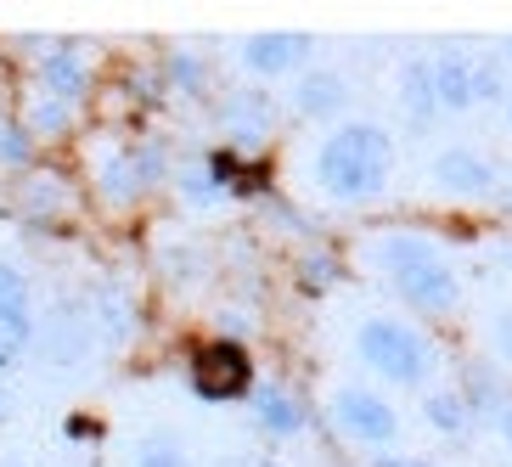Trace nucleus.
<instances>
[{"mask_svg": "<svg viewBox=\"0 0 512 467\" xmlns=\"http://www.w3.org/2000/svg\"><path fill=\"white\" fill-rule=\"evenodd\" d=\"M389 175H394V141L372 119L338 124L316 147V181L338 203H366V197H377L389 186Z\"/></svg>", "mask_w": 512, "mask_h": 467, "instance_id": "nucleus-1", "label": "nucleus"}, {"mask_svg": "<svg viewBox=\"0 0 512 467\" xmlns=\"http://www.w3.org/2000/svg\"><path fill=\"white\" fill-rule=\"evenodd\" d=\"M355 349H361V361L372 366L377 377H389V383H400V389H417V383H428V372H434V344L422 338L411 321L400 316H372L361 321V332H355Z\"/></svg>", "mask_w": 512, "mask_h": 467, "instance_id": "nucleus-2", "label": "nucleus"}, {"mask_svg": "<svg viewBox=\"0 0 512 467\" xmlns=\"http://www.w3.org/2000/svg\"><path fill=\"white\" fill-rule=\"evenodd\" d=\"M186 377H192V394L203 406H231V400L259 389L254 355H248L237 338H209V344H197L192 361H186Z\"/></svg>", "mask_w": 512, "mask_h": 467, "instance_id": "nucleus-3", "label": "nucleus"}, {"mask_svg": "<svg viewBox=\"0 0 512 467\" xmlns=\"http://www.w3.org/2000/svg\"><path fill=\"white\" fill-rule=\"evenodd\" d=\"M332 422H338L355 445H372V451H383V445L400 439V411H394L383 394H372V389H338V400H332Z\"/></svg>", "mask_w": 512, "mask_h": 467, "instance_id": "nucleus-4", "label": "nucleus"}, {"mask_svg": "<svg viewBox=\"0 0 512 467\" xmlns=\"http://www.w3.org/2000/svg\"><path fill=\"white\" fill-rule=\"evenodd\" d=\"M394 293L417 310V316H451L456 299H462V287H456V271L445 265V254H428L417 259V265H406V271L389 276Z\"/></svg>", "mask_w": 512, "mask_h": 467, "instance_id": "nucleus-5", "label": "nucleus"}, {"mask_svg": "<svg viewBox=\"0 0 512 467\" xmlns=\"http://www.w3.org/2000/svg\"><path fill=\"white\" fill-rule=\"evenodd\" d=\"M434 186L445 197H490L496 192V169L473 147H445L434 158Z\"/></svg>", "mask_w": 512, "mask_h": 467, "instance_id": "nucleus-6", "label": "nucleus"}, {"mask_svg": "<svg viewBox=\"0 0 512 467\" xmlns=\"http://www.w3.org/2000/svg\"><path fill=\"white\" fill-rule=\"evenodd\" d=\"M434 62V96H439V113H462V107H473L479 102V57L473 51H462V46H445L439 57H428Z\"/></svg>", "mask_w": 512, "mask_h": 467, "instance_id": "nucleus-7", "label": "nucleus"}, {"mask_svg": "<svg viewBox=\"0 0 512 467\" xmlns=\"http://www.w3.org/2000/svg\"><path fill=\"white\" fill-rule=\"evenodd\" d=\"M164 175V164H158V152H141V147H124L119 158H107L102 164V192L113 197V203H130V197H141L152 181Z\"/></svg>", "mask_w": 512, "mask_h": 467, "instance_id": "nucleus-8", "label": "nucleus"}, {"mask_svg": "<svg viewBox=\"0 0 512 467\" xmlns=\"http://www.w3.org/2000/svg\"><path fill=\"white\" fill-rule=\"evenodd\" d=\"M304 57H310V34H254V40H242V62L265 79L304 68Z\"/></svg>", "mask_w": 512, "mask_h": 467, "instance_id": "nucleus-9", "label": "nucleus"}, {"mask_svg": "<svg viewBox=\"0 0 512 467\" xmlns=\"http://www.w3.org/2000/svg\"><path fill=\"white\" fill-rule=\"evenodd\" d=\"M254 422L265 428V434H276V439H293V434H304V422H310V411H304V400L293 389H282V383H259L254 394Z\"/></svg>", "mask_w": 512, "mask_h": 467, "instance_id": "nucleus-10", "label": "nucleus"}, {"mask_svg": "<svg viewBox=\"0 0 512 467\" xmlns=\"http://www.w3.org/2000/svg\"><path fill=\"white\" fill-rule=\"evenodd\" d=\"M40 91L51 96V102L62 107H74L79 96L91 91V74H85V57H79L74 46H57L40 57Z\"/></svg>", "mask_w": 512, "mask_h": 467, "instance_id": "nucleus-11", "label": "nucleus"}, {"mask_svg": "<svg viewBox=\"0 0 512 467\" xmlns=\"http://www.w3.org/2000/svg\"><path fill=\"white\" fill-rule=\"evenodd\" d=\"M293 102H299L304 119H338L344 102H349V85H344V74H332V68H310V74L299 79Z\"/></svg>", "mask_w": 512, "mask_h": 467, "instance_id": "nucleus-12", "label": "nucleus"}, {"mask_svg": "<svg viewBox=\"0 0 512 467\" xmlns=\"http://www.w3.org/2000/svg\"><path fill=\"white\" fill-rule=\"evenodd\" d=\"M400 102H406L411 124H428L439 113V96H434V62H406L400 68Z\"/></svg>", "mask_w": 512, "mask_h": 467, "instance_id": "nucleus-13", "label": "nucleus"}, {"mask_svg": "<svg viewBox=\"0 0 512 467\" xmlns=\"http://www.w3.org/2000/svg\"><path fill=\"white\" fill-rule=\"evenodd\" d=\"M422 417L434 422L439 434H451V439H462L467 428H473V406L462 400V389H434L428 400H422Z\"/></svg>", "mask_w": 512, "mask_h": 467, "instance_id": "nucleus-14", "label": "nucleus"}, {"mask_svg": "<svg viewBox=\"0 0 512 467\" xmlns=\"http://www.w3.org/2000/svg\"><path fill=\"white\" fill-rule=\"evenodd\" d=\"M428 254H439V248L428 237H417V231H389V237H377V265L389 276L417 265V259H428Z\"/></svg>", "mask_w": 512, "mask_h": 467, "instance_id": "nucleus-15", "label": "nucleus"}, {"mask_svg": "<svg viewBox=\"0 0 512 467\" xmlns=\"http://www.w3.org/2000/svg\"><path fill=\"white\" fill-rule=\"evenodd\" d=\"M226 119H231V130H242V136H259V130L271 124V96L259 91V85L226 96Z\"/></svg>", "mask_w": 512, "mask_h": 467, "instance_id": "nucleus-16", "label": "nucleus"}, {"mask_svg": "<svg viewBox=\"0 0 512 467\" xmlns=\"http://www.w3.org/2000/svg\"><path fill=\"white\" fill-rule=\"evenodd\" d=\"M34 344V310H0V372L17 366Z\"/></svg>", "mask_w": 512, "mask_h": 467, "instance_id": "nucleus-17", "label": "nucleus"}, {"mask_svg": "<svg viewBox=\"0 0 512 467\" xmlns=\"http://www.w3.org/2000/svg\"><path fill=\"white\" fill-rule=\"evenodd\" d=\"M462 400L473 406V417H479V411H507L512 406L507 394H501V383H496V372H490V366H467Z\"/></svg>", "mask_w": 512, "mask_h": 467, "instance_id": "nucleus-18", "label": "nucleus"}, {"mask_svg": "<svg viewBox=\"0 0 512 467\" xmlns=\"http://www.w3.org/2000/svg\"><path fill=\"white\" fill-rule=\"evenodd\" d=\"M0 310H34L29 276L17 271V265H6V259H0Z\"/></svg>", "mask_w": 512, "mask_h": 467, "instance_id": "nucleus-19", "label": "nucleus"}, {"mask_svg": "<svg viewBox=\"0 0 512 467\" xmlns=\"http://www.w3.org/2000/svg\"><path fill=\"white\" fill-rule=\"evenodd\" d=\"M136 467H192L181 456V445H169V439H152V445H141Z\"/></svg>", "mask_w": 512, "mask_h": 467, "instance_id": "nucleus-20", "label": "nucleus"}, {"mask_svg": "<svg viewBox=\"0 0 512 467\" xmlns=\"http://www.w3.org/2000/svg\"><path fill=\"white\" fill-rule=\"evenodd\" d=\"M169 79H181V91H203V62L192 57V51H175V62H169Z\"/></svg>", "mask_w": 512, "mask_h": 467, "instance_id": "nucleus-21", "label": "nucleus"}, {"mask_svg": "<svg viewBox=\"0 0 512 467\" xmlns=\"http://www.w3.org/2000/svg\"><path fill=\"white\" fill-rule=\"evenodd\" d=\"M29 130H17V124H12V130H6V141H0V164H29Z\"/></svg>", "mask_w": 512, "mask_h": 467, "instance_id": "nucleus-22", "label": "nucleus"}, {"mask_svg": "<svg viewBox=\"0 0 512 467\" xmlns=\"http://www.w3.org/2000/svg\"><path fill=\"white\" fill-rule=\"evenodd\" d=\"M299 282H304V287H327V282H332V259H327V254H316V259H304V271H299Z\"/></svg>", "mask_w": 512, "mask_h": 467, "instance_id": "nucleus-23", "label": "nucleus"}, {"mask_svg": "<svg viewBox=\"0 0 512 467\" xmlns=\"http://www.w3.org/2000/svg\"><path fill=\"white\" fill-rule=\"evenodd\" d=\"M496 355L512 366V310H501V316H496Z\"/></svg>", "mask_w": 512, "mask_h": 467, "instance_id": "nucleus-24", "label": "nucleus"}, {"mask_svg": "<svg viewBox=\"0 0 512 467\" xmlns=\"http://www.w3.org/2000/svg\"><path fill=\"white\" fill-rule=\"evenodd\" d=\"M377 467H428V462H417V456H377Z\"/></svg>", "mask_w": 512, "mask_h": 467, "instance_id": "nucleus-25", "label": "nucleus"}, {"mask_svg": "<svg viewBox=\"0 0 512 467\" xmlns=\"http://www.w3.org/2000/svg\"><path fill=\"white\" fill-rule=\"evenodd\" d=\"M214 467H259L254 456H226V462H214Z\"/></svg>", "mask_w": 512, "mask_h": 467, "instance_id": "nucleus-26", "label": "nucleus"}, {"mask_svg": "<svg viewBox=\"0 0 512 467\" xmlns=\"http://www.w3.org/2000/svg\"><path fill=\"white\" fill-rule=\"evenodd\" d=\"M501 434H507V445H512V406L501 411Z\"/></svg>", "mask_w": 512, "mask_h": 467, "instance_id": "nucleus-27", "label": "nucleus"}, {"mask_svg": "<svg viewBox=\"0 0 512 467\" xmlns=\"http://www.w3.org/2000/svg\"><path fill=\"white\" fill-rule=\"evenodd\" d=\"M507 119H512V85H507Z\"/></svg>", "mask_w": 512, "mask_h": 467, "instance_id": "nucleus-28", "label": "nucleus"}, {"mask_svg": "<svg viewBox=\"0 0 512 467\" xmlns=\"http://www.w3.org/2000/svg\"><path fill=\"white\" fill-rule=\"evenodd\" d=\"M6 130H12V124H6V119H0V141H6Z\"/></svg>", "mask_w": 512, "mask_h": 467, "instance_id": "nucleus-29", "label": "nucleus"}, {"mask_svg": "<svg viewBox=\"0 0 512 467\" xmlns=\"http://www.w3.org/2000/svg\"><path fill=\"white\" fill-rule=\"evenodd\" d=\"M501 57H507V62H512V40H507V51H501Z\"/></svg>", "mask_w": 512, "mask_h": 467, "instance_id": "nucleus-30", "label": "nucleus"}]
</instances>
